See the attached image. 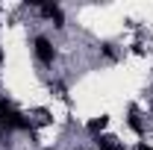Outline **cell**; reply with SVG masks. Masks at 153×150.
Listing matches in <instances>:
<instances>
[{
	"mask_svg": "<svg viewBox=\"0 0 153 150\" xmlns=\"http://www.w3.org/2000/svg\"><path fill=\"white\" fill-rule=\"evenodd\" d=\"M33 53H36V59H38L41 68H53V62H56V56H59L53 38L44 36V33H38V36L33 38Z\"/></svg>",
	"mask_w": 153,
	"mask_h": 150,
	"instance_id": "cell-1",
	"label": "cell"
},
{
	"mask_svg": "<svg viewBox=\"0 0 153 150\" xmlns=\"http://www.w3.org/2000/svg\"><path fill=\"white\" fill-rule=\"evenodd\" d=\"M36 12L41 15V18L53 21V27H56V30H65V12H62V6H59V3H38Z\"/></svg>",
	"mask_w": 153,
	"mask_h": 150,
	"instance_id": "cell-2",
	"label": "cell"
},
{
	"mask_svg": "<svg viewBox=\"0 0 153 150\" xmlns=\"http://www.w3.org/2000/svg\"><path fill=\"white\" fill-rule=\"evenodd\" d=\"M127 127H130V130H133L138 138H141V135L147 132V124H144V118H141V112H138L135 106L130 109V115H127Z\"/></svg>",
	"mask_w": 153,
	"mask_h": 150,
	"instance_id": "cell-3",
	"label": "cell"
},
{
	"mask_svg": "<svg viewBox=\"0 0 153 150\" xmlns=\"http://www.w3.org/2000/svg\"><path fill=\"white\" fill-rule=\"evenodd\" d=\"M106 127H109V115H100V118H91V121L85 124V132L97 138V135H103V130H106Z\"/></svg>",
	"mask_w": 153,
	"mask_h": 150,
	"instance_id": "cell-4",
	"label": "cell"
},
{
	"mask_svg": "<svg viewBox=\"0 0 153 150\" xmlns=\"http://www.w3.org/2000/svg\"><path fill=\"white\" fill-rule=\"evenodd\" d=\"M94 141H97V150H127L118 138H112V135H97Z\"/></svg>",
	"mask_w": 153,
	"mask_h": 150,
	"instance_id": "cell-5",
	"label": "cell"
},
{
	"mask_svg": "<svg viewBox=\"0 0 153 150\" xmlns=\"http://www.w3.org/2000/svg\"><path fill=\"white\" fill-rule=\"evenodd\" d=\"M97 50H100V56L109 59V62H115V59H118V47H115L112 41H100V44H97Z\"/></svg>",
	"mask_w": 153,
	"mask_h": 150,
	"instance_id": "cell-6",
	"label": "cell"
},
{
	"mask_svg": "<svg viewBox=\"0 0 153 150\" xmlns=\"http://www.w3.org/2000/svg\"><path fill=\"white\" fill-rule=\"evenodd\" d=\"M135 150H153V147L147 144V141H138V144H135Z\"/></svg>",
	"mask_w": 153,
	"mask_h": 150,
	"instance_id": "cell-7",
	"label": "cell"
},
{
	"mask_svg": "<svg viewBox=\"0 0 153 150\" xmlns=\"http://www.w3.org/2000/svg\"><path fill=\"white\" fill-rule=\"evenodd\" d=\"M0 68H3V44H0Z\"/></svg>",
	"mask_w": 153,
	"mask_h": 150,
	"instance_id": "cell-8",
	"label": "cell"
},
{
	"mask_svg": "<svg viewBox=\"0 0 153 150\" xmlns=\"http://www.w3.org/2000/svg\"><path fill=\"white\" fill-rule=\"evenodd\" d=\"M47 150H53V147H47Z\"/></svg>",
	"mask_w": 153,
	"mask_h": 150,
	"instance_id": "cell-9",
	"label": "cell"
}]
</instances>
